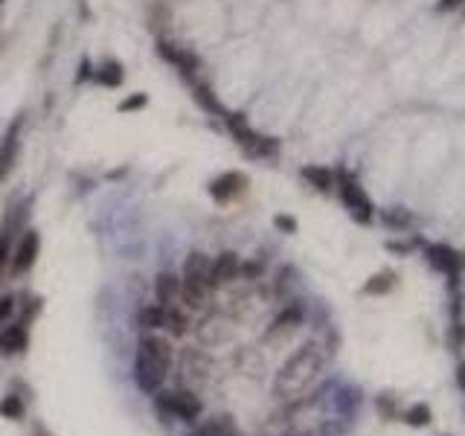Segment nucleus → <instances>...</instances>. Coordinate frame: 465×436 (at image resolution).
<instances>
[{
  "mask_svg": "<svg viewBox=\"0 0 465 436\" xmlns=\"http://www.w3.org/2000/svg\"><path fill=\"white\" fill-rule=\"evenodd\" d=\"M323 364H326V355H323L320 343H314V340L303 343L297 352H294L279 367V372L274 378V396H279V399H297L300 392H306L314 384V378L320 375Z\"/></svg>",
  "mask_w": 465,
  "mask_h": 436,
  "instance_id": "obj_1",
  "label": "nucleus"
},
{
  "mask_svg": "<svg viewBox=\"0 0 465 436\" xmlns=\"http://www.w3.org/2000/svg\"><path fill=\"white\" fill-rule=\"evenodd\" d=\"M172 358H175L172 343L160 337L157 332H149L140 337L137 352H134V381L146 396H154L163 387L169 367H172Z\"/></svg>",
  "mask_w": 465,
  "mask_h": 436,
  "instance_id": "obj_2",
  "label": "nucleus"
},
{
  "mask_svg": "<svg viewBox=\"0 0 465 436\" xmlns=\"http://www.w3.org/2000/svg\"><path fill=\"white\" fill-rule=\"evenodd\" d=\"M154 407L169 416V419H181V422H195L201 416V399L189 390H166L154 392Z\"/></svg>",
  "mask_w": 465,
  "mask_h": 436,
  "instance_id": "obj_3",
  "label": "nucleus"
},
{
  "mask_svg": "<svg viewBox=\"0 0 465 436\" xmlns=\"http://www.w3.org/2000/svg\"><path fill=\"white\" fill-rule=\"evenodd\" d=\"M337 184H341V201L346 204L349 215L355 218L358 224H369L372 215H375V207H372L369 195L364 192V187L352 178V174H346V172H337Z\"/></svg>",
  "mask_w": 465,
  "mask_h": 436,
  "instance_id": "obj_4",
  "label": "nucleus"
},
{
  "mask_svg": "<svg viewBox=\"0 0 465 436\" xmlns=\"http://www.w3.org/2000/svg\"><path fill=\"white\" fill-rule=\"evenodd\" d=\"M227 125H230V131H233V137L239 140V146L247 149L250 154H256V157H271V154H276V149H279L276 140L259 137L256 131H250L247 122L241 119V114H230V117H227Z\"/></svg>",
  "mask_w": 465,
  "mask_h": 436,
  "instance_id": "obj_5",
  "label": "nucleus"
},
{
  "mask_svg": "<svg viewBox=\"0 0 465 436\" xmlns=\"http://www.w3.org/2000/svg\"><path fill=\"white\" fill-rule=\"evenodd\" d=\"M38 250H41V239H38V233H35V230H26V233L21 236L18 247H15L12 256H9V271H12L15 277L26 274V271L35 265Z\"/></svg>",
  "mask_w": 465,
  "mask_h": 436,
  "instance_id": "obj_6",
  "label": "nucleus"
},
{
  "mask_svg": "<svg viewBox=\"0 0 465 436\" xmlns=\"http://www.w3.org/2000/svg\"><path fill=\"white\" fill-rule=\"evenodd\" d=\"M244 189H247V178L241 172H224V174H219L213 184H209V195H213L216 204H230Z\"/></svg>",
  "mask_w": 465,
  "mask_h": 436,
  "instance_id": "obj_7",
  "label": "nucleus"
},
{
  "mask_svg": "<svg viewBox=\"0 0 465 436\" xmlns=\"http://www.w3.org/2000/svg\"><path fill=\"white\" fill-rule=\"evenodd\" d=\"M425 253H428L431 268H436V271H442V274H448V277H459L462 268H465V256L456 253V250L448 247V244H431Z\"/></svg>",
  "mask_w": 465,
  "mask_h": 436,
  "instance_id": "obj_8",
  "label": "nucleus"
},
{
  "mask_svg": "<svg viewBox=\"0 0 465 436\" xmlns=\"http://www.w3.org/2000/svg\"><path fill=\"white\" fill-rule=\"evenodd\" d=\"M239 256L233 250H224L221 256H216L213 262H209V274H206V282L209 288H221L227 282H233L239 277Z\"/></svg>",
  "mask_w": 465,
  "mask_h": 436,
  "instance_id": "obj_9",
  "label": "nucleus"
},
{
  "mask_svg": "<svg viewBox=\"0 0 465 436\" xmlns=\"http://www.w3.org/2000/svg\"><path fill=\"white\" fill-rule=\"evenodd\" d=\"M26 346H29V326L24 320L0 332V355H21Z\"/></svg>",
  "mask_w": 465,
  "mask_h": 436,
  "instance_id": "obj_10",
  "label": "nucleus"
},
{
  "mask_svg": "<svg viewBox=\"0 0 465 436\" xmlns=\"http://www.w3.org/2000/svg\"><path fill=\"white\" fill-rule=\"evenodd\" d=\"M297 326H303V305H288V309H282L276 317H274V323H271V329H268V340H276V337H282V335H291Z\"/></svg>",
  "mask_w": 465,
  "mask_h": 436,
  "instance_id": "obj_11",
  "label": "nucleus"
},
{
  "mask_svg": "<svg viewBox=\"0 0 465 436\" xmlns=\"http://www.w3.org/2000/svg\"><path fill=\"white\" fill-rule=\"evenodd\" d=\"M361 405H364V392L358 387H352V384H346V387H341L334 392V410L341 413L344 419H349V422L358 416Z\"/></svg>",
  "mask_w": 465,
  "mask_h": 436,
  "instance_id": "obj_12",
  "label": "nucleus"
},
{
  "mask_svg": "<svg viewBox=\"0 0 465 436\" xmlns=\"http://www.w3.org/2000/svg\"><path fill=\"white\" fill-rule=\"evenodd\" d=\"M213 291L206 282V277H184L181 279V299L189 305V309H201L206 302V294Z\"/></svg>",
  "mask_w": 465,
  "mask_h": 436,
  "instance_id": "obj_13",
  "label": "nucleus"
},
{
  "mask_svg": "<svg viewBox=\"0 0 465 436\" xmlns=\"http://www.w3.org/2000/svg\"><path fill=\"white\" fill-rule=\"evenodd\" d=\"M18 128H21V122H15L6 131L4 143H0V181H6L9 172L15 169V160H18Z\"/></svg>",
  "mask_w": 465,
  "mask_h": 436,
  "instance_id": "obj_14",
  "label": "nucleus"
},
{
  "mask_svg": "<svg viewBox=\"0 0 465 436\" xmlns=\"http://www.w3.org/2000/svg\"><path fill=\"white\" fill-rule=\"evenodd\" d=\"M189 436H236V422H233V416L219 413V416L204 419Z\"/></svg>",
  "mask_w": 465,
  "mask_h": 436,
  "instance_id": "obj_15",
  "label": "nucleus"
},
{
  "mask_svg": "<svg viewBox=\"0 0 465 436\" xmlns=\"http://www.w3.org/2000/svg\"><path fill=\"white\" fill-rule=\"evenodd\" d=\"M154 297H157L160 305H175L181 299V279H178V274H169V271L160 274L154 279Z\"/></svg>",
  "mask_w": 465,
  "mask_h": 436,
  "instance_id": "obj_16",
  "label": "nucleus"
},
{
  "mask_svg": "<svg viewBox=\"0 0 465 436\" xmlns=\"http://www.w3.org/2000/svg\"><path fill=\"white\" fill-rule=\"evenodd\" d=\"M160 56H163V59H169V61H172V64H175L181 73H186V76H192V73H195V67H198V64H195V59H192L186 50H178V47H172V44H166V41L160 44Z\"/></svg>",
  "mask_w": 465,
  "mask_h": 436,
  "instance_id": "obj_17",
  "label": "nucleus"
},
{
  "mask_svg": "<svg viewBox=\"0 0 465 436\" xmlns=\"http://www.w3.org/2000/svg\"><path fill=\"white\" fill-rule=\"evenodd\" d=\"M303 178L320 192H329L334 187V172L326 166H303Z\"/></svg>",
  "mask_w": 465,
  "mask_h": 436,
  "instance_id": "obj_18",
  "label": "nucleus"
},
{
  "mask_svg": "<svg viewBox=\"0 0 465 436\" xmlns=\"http://www.w3.org/2000/svg\"><path fill=\"white\" fill-rule=\"evenodd\" d=\"M396 282H399V277H396L393 271H381V274H375V277H369V282L364 285V294H372V297H381V294H390V291L396 288Z\"/></svg>",
  "mask_w": 465,
  "mask_h": 436,
  "instance_id": "obj_19",
  "label": "nucleus"
},
{
  "mask_svg": "<svg viewBox=\"0 0 465 436\" xmlns=\"http://www.w3.org/2000/svg\"><path fill=\"white\" fill-rule=\"evenodd\" d=\"M163 329H169V335H175V337H184L189 332V317L178 309V305H166V323Z\"/></svg>",
  "mask_w": 465,
  "mask_h": 436,
  "instance_id": "obj_20",
  "label": "nucleus"
},
{
  "mask_svg": "<svg viewBox=\"0 0 465 436\" xmlns=\"http://www.w3.org/2000/svg\"><path fill=\"white\" fill-rule=\"evenodd\" d=\"M24 413H26V405H24V399L18 396V392H9V396L0 399V416H4V419H9V422H21Z\"/></svg>",
  "mask_w": 465,
  "mask_h": 436,
  "instance_id": "obj_21",
  "label": "nucleus"
},
{
  "mask_svg": "<svg viewBox=\"0 0 465 436\" xmlns=\"http://www.w3.org/2000/svg\"><path fill=\"white\" fill-rule=\"evenodd\" d=\"M209 259L206 253H201V250H192L189 256H186V262H184V277H206L209 274Z\"/></svg>",
  "mask_w": 465,
  "mask_h": 436,
  "instance_id": "obj_22",
  "label": "nucleus"
},
{
  "mask_svg": "<svg viewBox=\"0 0 465 436\" xmlns=\"http://www.w3.org/2000/svg\"><path fill=\"white\" fill-rule=\"evenodd\" d=\"M401 419H404L410 427H428L431 419H434V413H431V407H428L425 402H419V405H410V407L401 413Z\"/></svg>",
  "mask_w": 465,
  "mask_h": 436,
  "instance_id": "obj_23",
  "label": "nucleus"
},
{
  "mask_svg": "<svg viewBox=\"0 0 465 436\" xmlns=\"http://www.w3.org/2000/svg\"><path fill=\"white\" fill-rule=\"evenodd\" d=\"M163 323H166V305H149V309H143V314H140V326L143 329H149V332H157V329H163Z\"/></svg>",
  "mask_w": 465,
  "mask_h": 436,
  "instance_id": "obj_24",
  "label": "nucleus"
},
{
  "mask_svg": "<svg viewBox=\"0 0 465 436\" xmlns=\"http://www.w3.org/2000/svg\"><path fill=\"white\" fill-rule=\"evenodd\" d=\"M381 222L387 224V227H396V230H404V227H410V222H413V215L404 209V207H390V209H384L381 212Z\"/></svg>",
  "mask_w": 465,
  "mask_h": 436,
  "instance_id": "obj_25",
  "label": "nucleus"
},
{
  "mask_svg": "<svg viewBox=\"0 0 465 436\" xmlns=\"http://www.w3.org/2000/svg\"><path fill=\"white\" fill-rule=\"evenodd\" d=\"M96 76H99V81H102V84L116 87V84L122 81V67H119L116 61H105V64L99 67V73H96Z\"/></svg>",
  "mask_w": 465,
  "mask_h": 436,
  "instance_id": "obj_26",
  "label": "nucleus"
},
{
  "mask_svg": "<svg viewBox=\"0 0 465 436\" xmlns=\"http://www.w3.org/2000/svg\"><path fill=\"white\" fill-rule=\"evenodd\" d=\"M9 256H12V233L9 227H4V233H0V271L9 265Z\"/></svg>",
  "mask_w": 465,
  "mask_h": 436,
  "instance_id": "obj_27",
  "label": "nucleus"
},
{
  "mask_svg": "<svg viewBox=\"0 0 465 436\" xmlns=\"http://www.w3.org/2000/svg\"><path fill=\"white\" fill-rule=\"evenodd\" d=\"M15 309H18V299H15L12 294H4V297H0V326H4V323L15 314Z\"/></svg>",
  "mask_w": 465,
  "mask_h": 436,
  "instance_id": "obj_28",
  "label": "nucleus"
},
{
  "mask_svg": "<svg viewBox=\"0 0 465 436\" xmlns=\"http://www.w3.org/2000/svg\"><path fill=\"white\" fill-rule=\"evenodd\" d=\"M378 410H381V416L384 419H396L399 416V410H396V399L393 396H387V392H384V396H378Z\"/></svg>",
  "mask_w": 465,
  "mask_h": 436,
  "instance_id": "obj_29",
  "label": "nucleus"
},
{
  "mask_svg": "<svg viewBox=\"0 0 465 436\" xmlns=\"http://www.w3.org/2000/svg\"><path fill=\"white\" fill-rule=\"evenodd\" d=\"M274 224H276L282 233H297V218H291V215H276Z\"/></svg>",
  "mask_w": 465,
  "mask_h": 436,
  "instance_id": "obj_30",
  "label": "nucleus"
},
{
  "mask_svg": "<svg viewBox=\"0 0 465 436\" xmlns=\"http://www.w3.org/2000/svg\"><path fill=\"white\" fill-rule=\"evenodd\" d=\"M143 105H146V96L137 94V96H131V99H122V102H119V111H134V108H143Z\"/></svg>",
  "mask_w": 465,
  "mask_h": 436,
  "instance_id": "obj_31",
  "label": "nucleus"
},
{
  "mask_svg": "<svg viewBox=\"0 0 465 436\" xmlns=\"http://www.w3.org/2000/svg\"><path fill=\"white\" fill-rule=\"evenodd\" d=\"M247 279H253V277H259L262 274V265H259V262H250V265H244V268H239Z\"/></svg>",
  "mask_w": 465,
  "mask_h": 436,
  "instance_id": "obj_32",
  "label": "nucleus"
},
{
  "mask_svg": "<svg viewBox=\"0 0 465 436\" xmlns=\"http://www.w3.org/2000/svg\"><path fill=\"white\" fill-rule=\"evenodd\" d=\"M413 244H416V242H413ZM413 244H404V242H387V250H393V253H401V256H404V253H410V247H413Z\"/></svg>",
  "mask_w": 465,
  "mask_h": 436,
  "instance_id": "obj_33",
  "label": "nucleus"
},
{
  "mask_svg": "<svg viewBox=\"0 0 465 436\" xmlns=\"http://www.w3.org/2000/svg\"><path fill=\"white\" fill-rule=\"evenodd\" d=\"M456 384H459V390L465 392V364L456 367Z\"/></svg>",
  "mask_w": 465,
  "mask_h": 436,
  "instance_id": "obj_34",
  "label": "nucleus"
},
{
  "mask_svg": "<svg viewBox=\"0 0 465 436\" xmlns=\"http://www.w3.org/2000/svg\"><path fill=\"white\" fill-rule=\"evenodd\" d=\"M462 0H439V9H456Z\"/></svg>",
  "mask_w": 465,
  "mask_h": 436,
  "instance_id": "obj_35",
  "label": "nucleus"
},
{
  "mask_svg": "<svg viewBox=\"0 0 465 436\" xmlns=\"http://www.w3.org/2000/svg\"><path fill=\"white\" fill-rule=\"evenodd\" d=\"M288 436H306V433H288Z\"/></svg>",
  "mask_w": 465,
  "mask_h": 436,
  "instance_id": "obj_36",
  "label": "nucleus"
}]
</instances>
